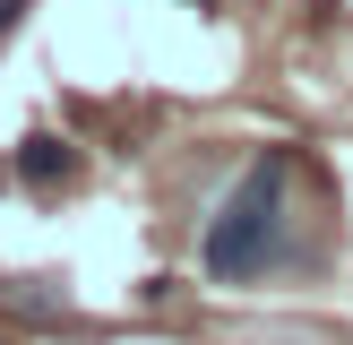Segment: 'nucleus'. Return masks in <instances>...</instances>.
I'll return each instance as SVG.
<instances>
[{"label":"nucleus","mask_w":353,"mask_h":345,"mask_svg":"<svg viewBox=\"0 0 353 345\" xmlns=\"http://www.w3.org/2000/svg\"><path fill=\"white\" fill-rule=\"evenodd\" d=\"M285 190H293V155H276V147L224 190V207L199 233V268L216 285H250V276H268L285 259Z\"/></svg>","instance_id":"obj_1"},{"label":"nucleus","mask_w":353,"mask_h":345,"mask_svg":"<svg viewBox=\"0 0 353 345\" xmlns=\"http://www.w3.org/2000/svg\"><path fill=\"white\" fill-rule=\"evenodd\" d=\"M17 181H34V190H61V181H78V147H69L61 130H34V138H17Z\"/></svg>","instance_id":"obj_2"},{"label":"nucleus","mask_w":353,"mask_h":345,"mask_svg":"<svg viewBox=\"0 0 353 345\" xmlns=\"http://www.w3.org/2000/svg\"><path fill=\"white\" fill-rule=\"evenodd\" d=\"M0 310H17V319H61L69 285L61 276H17V285H0Z\"/></svg>","instance_id":"obj_3"},{"label":"nucleus","mask_w":353,"mask_h":345,"mask_svg":"<svg viewBox=\"0 0 353 345\" xmlns=\"http://www.w3.org/2000/svg\"><path fill=\"white\" fill-rule=\"evenodd\" d=\"M26 9H34V0H0V43H9L17 26H26Z\"/></svg>","instance_id":"obj_4"},{"label":"nucleus","mask_w":353,"mask_h":345,"mask_svg":"<svg viewBox=\"0 0 353 345\" xmlns=\"http://www.w3.org/2000/svg\"><path fill=\"white\" fill-rule=\"evenodd\" d=\"M190 9H216V0H190Z\"/></svg>","instance_id":"obj_5"}]
</instances>
